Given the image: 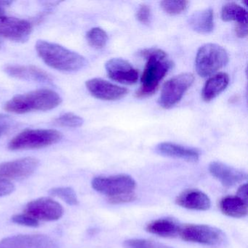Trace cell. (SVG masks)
<instances>
[{
  "instance_id": "cell-1",
  "label": "cell",
  "mask_w": 248,
  "mask_h": 248,
  "mask_svg": "<svg viewBox=\"0 0 248 248\" xmlns=\"http://www.w3.org/2000/svg\"><path fill=\"white\" fill-rule=\"evenodd\" d=\"M139 55L146 60L144 70L140 78V87L136 93L139 98L153 95L159 88L161 81L172 68V62L163 50L148 48L140 50Z\"/></svg>"
},
{
  "instance_id": "cell-2",
  "label": "cell",
  "mask_w": 248,
  "mask_h": 248,
  "mask_svg": "<svg viewBox=\"0 0 248 248\" xmlns=\"http://www.w3.org/2000/svg\"><path fill=\"white\" fill-rule=\"evenodd\" d=\"M35 48L47 66L61 72H76L88 64L86 59L80 54L56 43L39 40Z\"/></svg>"
},
{
  "instance_id": "cell-3",
  "label": "cell",
  "mask_w": 248,
  "mask_h": 248,
  "mask_svg": "<svg viewBox=\"0 0 248 248\" xmlns=\"http://www.w3.org/2000/svg\"><path fill=\"white\" fill-rule=\"evenodd\" d=\"M62 98L56 91L40 89L16 95L5 104V111L14 114H26L34 111H48L59 107Z\"/></svg>"
},
{
  "instance_id": "cell-4",
  "label": "cell",
  "mask_w": 248,
  "mask_h": 248,
  "mask_svg": "<svg viewBox=\"0 0 248 248\" xmlns=\"http://www.w3.org/2000/svg\"><path fill=\"white\" fill-rule=\"evenodd\" d=\"M62 133L50 129H27L17 135L8 143L11 151L42 149L60 141Z\"/></svg>"
},
{
  "instance_id": "cell-5",
  "label": "cell",
  "mask_w": 248,
  "mask_h": 248,
  "mask_svg": "<svg viewBox=\"0 0 248 248\" xmlns=\"http://www.w3.org/2000/svg\"><path fill=\"white\" fill-rule=\"evenodd\" d=\"M229 59L227 51L222 46L213 43L204 45L196 56V70L202 78L211 76L226 66Z\"/></svg>"
},
{
  "instance_id": "cell-6",
  "label": "cell",
  "mask_w": 248,
  "mask_h": 248,
  "mask_svg": "<svg viewBox=\"0 0 248 248\" xmlns=\"http://www.w3.org/2000/svg\"><path fill=\"white\" fill-rule=\"evenodd\" d=\"M178 235L186 242L210 246H217L226 241V235L220 229L208 225H181Z\"/></svg>"
},
{
  "instance_id": "cell-7",
  "label": "cell",
  "mask_w": 248,
  "mask_h": 248,
  "mask_svg": "<svg viewBox=\"0 0 248 248\" xmlns=\"http://www.w3.org/2000/svg\"><path fill=\"white\" fill-rule=\"evenodd\" d=\"M194 81V75L191 73H183L171 78L162 86L158 104L165 109L172 108L181 101Z\"/></svg>"
},
{
  "instance_id": "cell-8",
  "label": "cell",
  "mask_w": 248,
  "mask_h": 248,
  "mask_svg": "<svg viewBox=\"0 0 248 248\" xmlns=\"http://www.w3.org/2000/svg\"><path fill=\"white\" fill-rule=\"evenodd\" d=\"M92 186L95 191L108 197L134 192L136 182L128 175L96 177L92 181Z\"/></svg>"
},
{
  "instance_id": "cell-9",
  "label": "cell",
  "mask_w": 248,
  "mask_h": 248,
  "mask_svg": "<svg viewBox=\"0 0 248 248\" xmlns=\"http://www.w3.org/2000/svg\"><path fill=\"white\" fill-rule=\"evenodd\" d=\"M33 31L31 23L14 17L0 16V37L16 43H25Z\"/></svg>"
},
{
  "instance_id": "cell-10",
  "label": "cell",
  "mask_w": 248,
  "mask_h": 248,
  "mask_svg": "<svg viewBox=\"0 0 248 248\" xmlns=\"http://www.w3.org/2000/svg\"><path fill=\"white\" fill-rule=\"evenodd\" d=\"M39 160L34 157H25L0 164V179L21 180L34 173Z\"/></svg>"
},
{
  "instance_id": "cell-11",
  "label": "cell",
  "mask_w": 248,
  "mask_h": 248,
  "mask_svg": "<svg viewBox=\"0 0 248 248\" xmlns=\"http://www.w3.org/2000/svg\"><path fill=\"white\" fill-rule=\"evenodd\" d=\"M29 216L37 220L53 221L60 219L63 215V208L59 202L50 198L37 199L28 203L25 210Z\"/></svg>"
},
{
  "instance_id": "cell-12",
  "label": "cell",
  "mask_w": 248,
  "mask_h": 248,
  "mask_svg": "<svg viewBox=\"0 0 248 248\" xmlns=\"http://www.w3.org/2000/svg\"><path fill=\"white\" fill-rule=\"evenodd\" d=\"M0 248H59L49 236L42 234L16 235L0 241Z\"/></svg>"
},
{
  "instance_id": "cell-13",
  "label": "cell",
  "mask_w": 248,
  "mask_h": 248,
  "mask_svg": "<svg viewBox=\"0 0 248 248\" xmlns=\"http://www.w3.org/2000/svg\"><path fill=\"white\" fill-rule=\"evenodd\" d=\"M108 78L119 83L133 85L139 79V72L127 61L120 58L108 60L105 64Z\"/></svg>"
},
{
  "instance_id": "cell-14",
  "label": "cell",
  "mask_w": 248,
  "mask_h": 248,
  "mask_svg": "<svg viewBox=\"0 0 248 248\" xmlns=\"http://www.w3.org/2000/svg\"><path fill=\"white\" fill-rule=\"evenodd\" d=\"M85 85L93 96L104 101H117L128 93V90L126 88L100 78L89 79Z\"/></svg>"
},
{
  "instance_id": "cell-15",
  "label": "cell",
  "mask_w": 248,
  "mask_h": 248,
  "mask_svg": "<svg viewBox=\"0 0 248 248\" xmlns=\"http://www.w3.org/2000/svg\"><path fill=\"white\" fill-rule=\"evenodd\" d=\"M209 172L224 186L232 187L240 184L248 178L246 172L220 162H212Z\"/></svg>"
},
{
  "instance_id": "cell-16",
  "label": "cell",
  "mask_w": 248,
  "mask_h": 248,
  "mask_svg": "<svg viewBox=\"0 0 248 248\" xmlns=\"http://www.w3.org/2000/svg\"><path fill=\"white\" fill-rule=\"evenodd\" d=\"M175 203L184 208L200 211H205L211 206L208 196L198 189L185 190L177 197Z\"/></svg>"
},
{
  "instance_id": "cell-17",
  "label": "cell",
  "mask_w": 248,
  "mask_h": 248,
  "mask_svg": "<svg viewBox=\"0 0 248 248\" xmlns=\"http://www.w3.org/2000/svg\"><path fill=\"white\" fill-rule=\"evenodd\" d=\"M156 152L162 156L176 158L190 162H196L200 159L198 151L170 142H163L156 146Z\"/></svg>"
},
{
  "instance_id": "cell-18",
  "label": "cell",
  "mask_w": 248,
  "mask_h": 248,
  "mask_svg": "<svg viewBox=\"0 0 248 248\" xmlns=\"http://www.w3.org/2000/svg\"><path fill=\"white\" fill-rule=\"evenodd\" d=\"M5 72L10 76L18 79L39 82H52L51 77L43 69L37 66L11 65L5 68Z\"/></svg>"
},
{
  "instance_id": "cell-19",
  "label": "cell",
  "mask_w": 248,
  "mask_h": 248,
  "mask_svg": "<svg viewBox=\"0 0 248 248\" xmlns=\"http://www.w3.org/2000/svg\"><path fill=\"white\" fill-rule=\"evenodd\" d=\"M181 226L175 219L164 217L148 223L146 229L149 233L162 237H174L179 234Z\"/></svg>"
},
{
  "instance_id": "cell-20",
  "label": "cell",
  "mask_w": 248,
  "mask_h": 248,
  "mask_svg": "<svg viewBox=\"0 0 248 248\" xmlns=\"http://www.w3.org/2000/svg\"><path fill=\"white\" fill-rule=\"evenodd\" d=\"M229 83V75L224 72L216 74L206 82L202 91V97L206 102L212 101L226 90Z\"/></svg>"
},
{
  "instance_id": "cell-21",
  "label": "cell",
  "mask_w": 248,
  "mask_h": 248,
  "mask_svg": "<svg viewBox=\"0 0 248 248\" xmlns=\"http://www.w3.org/2000/svg\"><path fill=\"white\" fill-rule=\"evenodd\" d=\"M190 27L200 34H209L214 29V14L210 8L194 12L188 18Z\"/></svg>"
},
{
  "instance_id": "cell-22",
  "label": "cell",
  "mask_w": 248,
  "mask_h": 248,
  "mask_svg": "<svg viewBox=\"0 0 248 248\" xmlns=\"http://www.w3.org/2000/svg\"><path fill=\"white\" fill-rule=\"evenodd\" d=\"M220 211L229 217L240 218L248 214V203L237 196H228L220 202Z\"/></svg>"
},
{
  "instance_id": "cell-23",
  "label": "cell",
  "mask_w": 248,
  "mask_h": 248,
  "mask_svg": "<svg viewBox=\"0 0 248 248\" xmlns=\"http://www.w3.org/2000/svg\"><path fill=\"white\" fill-rule=\"evenodd\" d=\"M221 18L226 22L236 21L237 24L248 22V12L243 7L235 2H228L222 8Z\"/></svg>"
},
{
  "instance_id": "cell-24",
  "label": "cell",
  "mask_w": 248,
  "mask_h": 248,
  "mask_svg": "<svg viewBox=\"0 0 248 248\" xmlns=\"http://www.w3.org/2000/svg\"><path fill=\"white\" fill-rule=\"evenodd\" d=\"M86 38L90 46L96 49L105 47L108 42L107 32L99 27H95L89 30L87 33Z\"/></svg>"
},
{
  "instance_id": "cell-25",
  "label": "cell",
  "mask_w": 248,
  "mask_h": 248,
  "mask_svg": "<svg viewBox=\"0 0 248 248\" xmlns=\"http://www.w3.org/2000/svg\"><path fill=\"white\" fill-rule=\"evenodd\" d=\"M188 2L185 0H165L161 2V8L170 15L182 14L188 8Z\"/></svg>"
},
{
  "instance_id": "cell-26",
  "label": "cell",
  "mask_w": 248,
  "mask_h": 248,
  "mask_svg": "<svg viewBox=\"0 0 248 248\" xmlns=\"http://www.w3.org/2000/svg\"><path fill=\"white\" fill-rule=\"evenodd\" d=\"M50 194L55 197H59L69 205H77L79 202L76 192L70 187L52 188L50 191Z\"/></svg>"
},
{
  "instance_id": "cell-27",
  "label": "cell",
  "mask_w": 248,
  "mask_h": 248,
  "mask_svg": "<svg viewBox=\"0 0 248 248\" xmlns=\"http://www.w3.org/2000/svg\"><path fill=\"white\" fill-rule=\"evenodd\" d=\"M124 248H173L159 242L145 239H131L124 241Z\"/></svg>"
},
{
  "instance_id": "cell-28",
  "label": "cell",
  "mask_w": 248,
  "mask_h": 248,
  "mask_svg": "<svg viewBox=\"0 0 248 248\" xmlns=\"http://www.w3.org/2000/svg\"><path fill=\"white\" fill-rule=\"evenodd\" d=\"M83 123L82 117L73 113H66L55 120V123L62 127H79L83 124Z\"/></svg>"
},
{
  "instance_id": "cell-29",
  "label": "cell",
  "mask_w": 248,
  "mask_h": 248,
  "mask_svg": "<svg viewBox=\"0 0 248 248\" xmlns=\"http://www.w3.org/2000/svg\"><path fill=\"white\" fill-rule=\"evenodd\" d=\"M12 221L16 224L28 226V227L35 228L40 226V222L38 220L27 214L16 215L13 216Z\"/></svg>"
},
{
  "instance_id": "cell-30",
  "label": "cell",
  "mask_w": 248,
  "mask_h": 248,
  "mask_svg": "<svg viewBox=\"0 0 248 248\" xmlns=\"http://www.w3.org/2000/svg\"><path fill=\"white\" fill-rule=\"evenodd\" d=\"M136 200V195L135 192L127 193V194H120V195L108 197V202L114 204L131 202Z\"/></svg>"
},
{
  "instance_id": "cell-31",
  "label": "cell",
  "mask_w": 248,
  "mask_h": 248,
  "mask_svg": "<svg viewBox=\"0 0 248 248\" xmlns=\"http://www.w3.org/2000/svg\"><path fill=\"white\" fill-rule=\"evenodd\" d=\"M14 124V120L7 114H0V138L6 134Z\"/></svg>"
},
{
  "instance_id": "cell-32",
  "label": "cell",
  "mask_w": 248,
  "mask_h": 248,
  "mask_svg": "<svg viewBox=\"0 0 248 248\" xmlns=\"http://www.w3.org/2000/svg\"><path fill=\"white\" fill-rule=\"evenodd\" d=\"M151 18V9L147 5H140L136 13V18L139 22L146 24L149 22Z\"/></svg>"
},
{
  "instance_id": "cell-33",
  "label": "cell",
  "mask_w": 248,
  "mask_h": 248,
  "mask_svg": "<svg viewBox=\"0 0 248 248\" xmlns=\"http://www.w3.org/2000/svg\"><path fill=\"white\" fill-rule=\"evenodd\" d=\"M15 189L14 184L10 181L0 179V197L8 195Z\"/></svg>"
},
{
  "instance_id": "cell-34",
  "label": "cell",
  "mask_w": 248,
  "mask_h": 248,
  "mask_svg": "<svg viewBox=\"0 0 248 248\" xmlns=\"http://www.w3.org/2000/svg\"><path fill=\"white\" fill-rule=\"evenodd\" d=\"M235 33L239 38H244L248 36V22L238 23L235 27Z\"/></svg>"
},
{
  "instance_id": "cell-35",
  "label": "cell",
  "mask_w": 248,
  "mask_h": 248,
  "mask_svg": "<svg viewBox=\"0 0 248 248\" xmlns=\"http://www.w3.org/2000/svg\"><path fill=\"white\" fill-rule=\"evenodd\" d=\"M236 196L245 202L248 203V184H244L240 186V187L238 188Z\"/></svg>"
},
{
  "instance_id": "cell-36",
  "label": "cell",
  "mask_w": 248,
  "mask_h": 248,
  "mask_svg": "<svg viewBox=\"0 0 248 248\" xmlns=\"http://www.w3.org/2000/svg\"><path fill=\"white\" fill-rule=\"evenodd\" d=\"M11 4V2L9 1H0V16H2V15L5 14V8Z\"/></svg>"
},
{
  "instance_id": "cell-37",
  "label": "cell",
  "mask_w": 248,
  "mask_h": 248,
  "mask_svg": "<svg viewBox=\"0 0 248 248\" xmlns=\"http://www.w3.org/2000/svg\"><path fill=\"white\" fill-rule=\"evenodd\" d=\"M2 41H1V40H0V48H1V47H2Z\"/></svg>"
}]
</instances>
